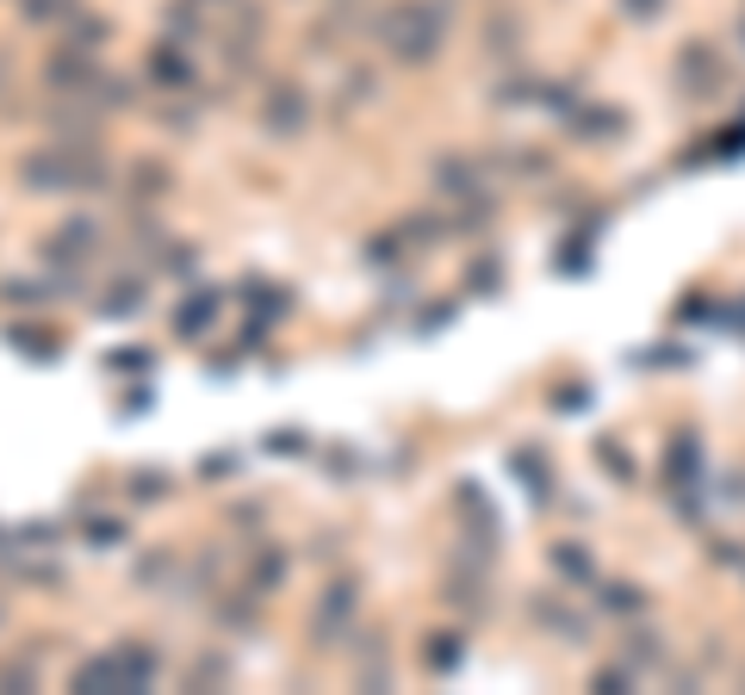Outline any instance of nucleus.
Masks as SVG:
<instances>
[{"instance_id":"obj_1","label":"nucleus","mask_w":745,"mask_h":695,"mask_svg":"<svg viewBox=\"0 0 745 695\" xmlns=\"http://www.w3.org/2000/svg\"><path fill=\"white\" fill-rule=\"evenodd\" d=\"M19 187L38 199H63V193H106L112 162L100 137H50L19 156Z\"/></svg>"},{"instance_id":"obj_2","label":"nucleus","mask_w":745,"mask_h":695,"mask_svg":"<svg viewBox=\"0 0 745 695\" xmlns=\"http://www.w3.org/2000/svg\"><path fill=\"white\" fill-rule=\"evenodd\" d=\"M435 38H442V25H435V13H423L416 0H397V7L380 13V44L392 50L397 63H428V56H435Z\"/></svg>"},{"instance_id":"obj_3","label":"nucleus","mask_w":745,"mask_h":695,"mask_svg":"<svg viewBox=\"0 0 745 695\" xmlns=\"http://www.w3.org/2000/svg\"><path fill=\"white\" fill-rule=\"evenodd\" d=\"M106 75L100 69V50H87V44H56L44 56V94H56V100H75V94H94V81Z\"/></svg>"},{"instance_id":"obj_4","label":"nucleus","mask_w":745,"mask_h":695,"mask_svg":"<svg viewBox=\"0 0 745 695\" xmlns=\"http://www.w3.org/2000/svg\"><path fill=\"white\" fill-rule=\"evenodd\" d=\"M354 609H361V578H330L323 597L311 602V646H342V633H349Z\"/></svg>"},{"instance_id":"obj_5","label":"nucleus","mask_w":745,"mask_h":695,"mask_svg":"<svg viewBox=\"0 0 745 695\" xmlns=\"http://www.w3.org/2000/svg\"><path fill=\"white\" fill-rule=\"evenodd\" d=\"M261 131L273 143H299L311 131V94H304L299 81H273L268 94H261Z\"/></svg>"},{"instance_id":"obj_6","label":"nucleus","mask_w":745,"mask_h":695,"mask_svg":"<svg viewBox=\"0 0 745 695\" xmlns=\"http://www.w3.org/2000/svg\"><path fill=\"white\" fill-rule=\"evenodd\" d=\"M38 255H44V268H87L100 255V224L94 218H63L44 242H38Z\"/></svg>"},{"instance_id":"obj_7","label":"nucleus","mask_w":745,"mask_h":695,"mask_svg":"<svg viewBox=\"0 0 745 695\" xmlns=\"http://www.w3.org/2000/svg\"><path fill=\"white\" fill-rule=\"evenodd\" d=\"M149 81H156L162 94H193V56L180 38H162V44H149Z\"/></svg>"},{"instance_id":"obj_8","label":"nucleus","mask_w":745,"mask_h":695,"mask_svg":"<svg viewBox=\"0 0 745 695\" xmlns=\"http://www.w3.org/2000/svg\"><path fill=\"white\" fill-rule=\"evenodd\" d=\"M218 311H224L218 286H187V292H180V304H175V335H180V342H199V335L218 323Z\"/></svg>"},{"instance_id":"obj_9","label":"nucleus","mask_w":745,"mask_h":695,"mask_svg":"<svg viewBox=\"0 0 745 695\" xmlns=\"http://www.w3.org/2000/svg\"><path fill=\"white\" fill-rule=\"evenodd\" d=\"M125 193L137 199V206H156V199H168V193H175V168H168V162H156V156L125 162Z\"/></svg>"},{"instance_id":"obj_10","label":"nucleus","mask_w":745,"mask_h":695,"mask_svg":"<svg viewBox=\"0 0 745 695\" xmlns=\"http://www.w3.org/2000/svg\"><path fill=\"white\" fill-rule=\"evenodd\" d=\"M175 578H180V559H175V547H143V553L131 559V584H137V590H149V597H162V590H175Z\"/></svg>"},{"instance_id":"obj_11","label":"nucleus","mask_w":745,"mask_h":695,"mask_svg":"<svg viewBox=\"0 0 745 695\" xmlns=\"http://www.w3.org/2000/svg\"><path fill=\"white\" fill-rule=\"evenodd\" d=\"M69 689H75V695H112V689H125L118 652H94V658H81L75 671H69Z\"/></svg>"},{"instance_id":"obj_12","label":"nucleus","mask_w":745,"mask_h":695,"mask_svg":"<svg viewBox=\"0 0 745 695\" xmlns=\"http://www.w3.org/2000/svg\"><path fill=\"white\" fill-rule=\"evenodd\" d=\"M286 571H292V559H286V547H273V540H261L249 553V578L242 584L255 590V597H273V590L286 584Z\"/></svg>"},{"instance_id":"obj_13","label":"nucleus","mask_w":745,"mask_h":695,"mask_svg":"<svg viewBox=\"0 0 745 695\" xmlns=\"http://www.w3.org/2000/svg\"><path fill=\"white\" fill-rule=\"evenodd\" d=\"M7 348H13V354H25V361H63V335L56 330H38V323H13V330H7Z\"/></svg>"},{"instance_id":"obj_14","label":"nucleus","mask_w":745,"mask_h":695,"mask_svg":"<svg viewBox=\"0 0 745 695\" xmlns=\"http://www.w3.org/2000/svg\"><path fill=\"white\" fill-rule=\"evenodd\" d=\"M118 652V671H125V689H156V677H162V658L143 640H125V646H112Z\"/></svg>"},{"instance_id":"obj_15","label":"nucleus","mask_w":745,"mask_h":695,"mask_svg":"<svg viewBox=\"0 0 745 695\" xmlns=\"http://www.w3.org/2000/svg\"><path fill=\"white\" fill-rule=\"evenodd\" d=\"M242 304H249L255 317H286L292 311V286H280V280H242Z\"/></svg>"},{"instance_id":"obj_16","label":"nucleus","mask_w":745,"mask_h":695,"mask_svg":"<svg viewBox=\"0 0 745 695\" xmlns=\"http://www.w3.org/2000/svg\"><path fill=\"white\" fill-rule=\"evenodd\" d=\"M87 100H94L100 112H125V106H137V81L131 75H100Z\"/></svg>"},{"instance_id":"obj_17","label":"nucleus","mask_w":745,"mask_h":695,"mask_svg":"<svg viewBox=\"0 0 745 695\" xmlns=\"http://www.w3.org/2000/svg\"><path fill=\"white\" fill-rule=\"evenodd\" d=\"M125 490L137 497V504H162V497L175 490V473H162V466H137V473L125 478Z\"/></svg>"},{"instance_id":"obj_18","label":"nucleus","mask_w":745,"mask_h":695,"mask_svg":"<svg viewBox=\"0 0 745 695\" xmlns=\"http://www.w3.org/2000/svg\"><path fill=\"white\" fill-rule=\"evenodd\" d=\"M218 683H230V658H224V652H199L193 671H187V689L206 695V689H218Z\"/></svg>"},{"instance_id":"obj_19","label":"nucleus","mask_w":745,"mask_h":695,"mask_svg":"<svg viewBox=\"0 0 745 695\" xmlns=\"http://www.w3.org/2000/svg\"><path fill=\"white\" fill-rule=\"evenodd\" d=\"M143 311V280H112L106 299H100V317H137Z\"/></svg>"},{"instance_id":"obj_20","label":"nucleus","mask_w":745,"mask_h":695,"mask_svg":"<svg viewBox=\"0 0 745 695\" xmlns=\"http://www.w3.org/2000/svg\"><path fill=\"white\" fill-rule=\"evenodd\" d=\"M255 602H261V597H255V590L242 584V597H224L218 609H211V615H218V627H237V633H249V627H255Z\"/></svg>"},{"instance_id":"obj_21","label":"nucleus","mask_w":745,"mask_h":695,"mask_svg":"<svg viewBox=\"0 0 745 695\" xmlns=\"http://www.w3.org/2000/svg\"><path fill=\"white\" fill-rule=\"evenodd\" d=\"M19 689H38V658H25V652L0 658V695H19Z\"/></svg>"},{"instance_id":"obj_22","label":"nucleus","mask_w":745,"mask_h":695,"mask_svg":"<svg viewBox=\"0 0 745 695\" xmlns=\"http://www.w3.org/2000/svg\"><path fill=\"white\" fill-rule=\"evenodd\" d=\"M81 535H87V547H100V553H112V547H125V521L118 516H87V528H81Z\"/></svg>"},{"instance_id":"obj_23","label":"nucleus","mask_w":745,"mask_h":695,"mask_svg":"<svg viewBox=\"0 0 745 695\" xmlns=\"http://www.w3.org/2000/svg\"><path fill=\"white\" fill-rule=\"evenodd\" d=\"M19 13L32 19V25H56V19L81 13V0H19Z\"/></svg>"},{"instance_id":"obj_24","label":"nucleus","mask_w":745,"mask_h":695,"mask_svg":"<svg viewBox=\"0 0 745 695\" xmlns=\"http://www.w3.org/2000/svg\"><path fill=\"white\" fill-rule=\"evenodd\" d=\"M423 658H428V671H454L461 664V633H428Z\"/></svg>"},{"instance_id":"obj_25","label":"nucleus","mask_w":745,"mask_h":695,"mask_svg":"<svg viewBox=\"0 0 745 695\" xmlns=\"http://www.w3.org/2000/svg\"><path fill=\"white\" fill-rule=\"evenodd\" d=\"M435 187L442 193H473V168H466L461 156H442L435 162Z\"/></svg>"},{"instance_id":"obj_26","label":"nucleus","mask_w":745,"mask_h":695,"mask_svg":"<svg viewBox=\"0 0 745 695\" xmlns=\"http://www.w3.org/2000/svg\"><path fill=\"white\" fill-rule=\"evenodd\" d=\"M69 38H75V44H87V50H100L112 38V25H106V19H94V13H75V19H69Z\"/></svg>"},{"instance_id":"obj_27","label":"nucleus","mask_w":745,"mask_h":695,"mask_svg":"<svg viewBox=\"0 0 745 695\" xmlns=\"http://www.w3.org/2000/svg\"><path fill=\"white\" fill-rule=\"evenodd\" d=\"M50 299V286H38V280H0V304H44Z\"/></svg>"},{"instance_id":"obj_28","label":"nucleus","mask_w":745,"mask_h":695,"mask_svg":"<svg viewBox=\"0 0 745 695\" xmlns=\"http://www.w3.org/2000/svg\"><path fill=\"white\" fill-rule=\"evenodd\" d=\"M199 7H206V0H175V7L162 13V19H168V32H175V38H193V32H199Z\"/></svg>"},{"instance_id":"obj_29","label":"nucleus","mask_w":745,"mask_h":695,"mask_svg":"<svg viewBox=\"0 0 745 695\" xmlns=\"http://www.w3.org/2000/svg\"><path fill=\"white\" fill-rule=\"evenodd\" d=\"M261 447H268V454H304V447H311V435H304V428H268V435H261Z\"/></svg>"},{"instance_id":"obj_30","label":"nucleus","mask_w":745,"mask_h":695,"mask_svg":"<svg viewBox=\"0 0 745 695\" xmlns=\"http://www.w3.org/2000/svg\"><path fill=\"white\" fill-rule=\"evenodd\" d=\"M112 373H137V380H143V373H149V366H156V361H149V354H143V348H131V354H125V348H118V354H112Z\"/></svg>"},{"instance_id":"obj_31","label":"nucleus","mask_w":745,"mask_h":695,"mask_svg":"<svg viewBox=\"0 0 745 695\" xmlns=\"http://www.w3.org/2000/svg\"><path fill=\"white\" fill-rule=\"evenodd\" d=\"M19 547H56V521H25L19 528Z\"/></svg>"},{"instance_id":"obj_32","label":"nucleus","mask_w":745,"mask_h":695,"mask_svg":"<svg viewBox=\"0 0 745 695\" xmlns=\"http://www.w3.org/2000/svg\"><path fill=\"white\" fill-rule=\"evenodd\" d=\"M149 411V385H131V404H118V416H143Z\"/></svg>"},{"instance_id":"obj_33","label":"nucleus","mask_w":745,"mask_h":695,"mask_svg":"<svg viewBox=\"0 0 745 695\" xmlns=\"http://www.w3.org/2000/svg\"><path fill=\"white\" fill-rule=\"evenodd\" d=\"M237 466V454H206V478H218V473H230Z\"/></svg>"},{"instance_id":"obj_34","label":"nucleus","mask_w":745,"mask_h":695,"mask_svg":"<svg viewBox=\"0 0 745 695\" xmlns=\"http://www.w3.org/2000/svg\"><path fill=\"white\" fill-rule=\"evenodd\" d=\"M366 261H392V237H373V242H366Z\"/></svg>"},{"instance_id":"obj_35","label":"nucleus","mask_w":745,"mask_h":695,"mask_svg":"<svg viewBox=\"0 0 745 695\" xmlns=\"http://www.w3.org/2000/svg\"><path fill=\"white\" fill-rule=\"evenodd\" d=\"M7 87H13V63H7V56H0V94H7Z\"/></svg>"},{"instance_id":"obj_36","label":"nucleus","mask_w":745,"mask_h":695,"mask_svg":"<svg viewBox=\"0 0 745 695\" xmlns=\"http://www.w3.org/2000/svg\"><path fill=\"white\" fill-rule=\"evenodd\" d=\"M206 7H237V0H206Z\"/></svg>"},{"instance_id":"obj_37","label":"nucleus","mask_w":745,"mask_h":695,"mask_svg":"<svg viewBox=\"0 0 745 695\" xmlns=\"http://www.w3.org/2000/svg\"><path fill=\"white\" fill-rule=\"evenodd\" d=\"M0 621H7V602H0Z\"/></svg>"},{"instance_id":"obj_38","label":"nucleus","mask_w":745,"mask_h":695,"mask_svg":"<svg viewBox=\"0 0 745 695\" xmlns=\"http://www.w3.org/2000/svg\"><path fill=\"white\" fill-rule=\"evenodd\" d=\"M0 540H7V528H0Z\"/></svg>"}]
</instances>
